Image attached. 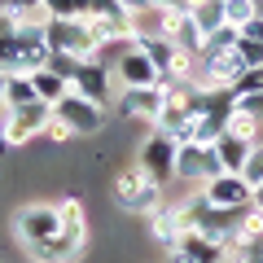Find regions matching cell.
I'll list each match as a JSON object with an SVG mask.
<instances>
[{"mask_svg": "<svg viewBox=\"0 0 263 263\" xmlns=\"http://www.w3.org/2000/svg\"><path fill=\"white\" fill-rule=\"evenodd\" d=\"M114 202L132 215H154L162 206V184L149 176L145 167H127L119 180H114Z\"/></svg>", "mask_w": 263, "mask_h": 263, "instance_id": "cell-1", "label": "cell"}, {"mask_svg": "<svg viewBox=\"0 0 263 263\" xmlns=\"http://www.w3.org/2000/svg\"><path fill=\"white\" fill-rule=\"evenodd\" d=\"M48 119H53V105L48 101H31L22 110H5V123H0V149H18L31 136H44Z\"/></svg>", "mask_w": 263, "mask_h": 263, "instance_id": "cell-2", "label": "cell"}, {"mask_svg": "<svg viewBox=\"0 0 263 263\" xmlns=\"http://www.w3.org/2000/svg\"><path fill=\"white\" fill-rule=\"evenodd\" d=\"M219 171H224V162H219L215 145H193L184 141L176 149V180H184V184H206V180H215Z\"/></svg>", "mask_w": 263, "mask_h": 263, "instance_id": "cell-3", "label": "cell"}, {"mask_svg": "<svg viewBox=\"0 0 263 263\" xmlns=\"http://www.w3.org/2000/svg\"><path fill=\"white\" fill-rule=\"evenodd\" d=\"M13 228H18V241L27 246H44L53 241L57 233H62V219H57V202L48 206V202H31V206L18 211V219H13Z\"/></svg>", "mask_w": 263, "mask_h": 263, "instance_id": "cell-4", "label": "cell"}, {"mask_svg": "<svg viewBox=\"0 0 263 263\" xmlns=\"http://www.w3.org/2000/svg\"><path fill=\"white\" fill-rule=\"evenodd\" d=\"M70 88H75L79 97H88L92 105H101V110L114 105V70L101 57H84L79 70H75V79H70Z\"/></svg>", "mask_w": 263, "mask_h": 263, "instance_id": "cell-5", "label": "cell"}, {"mask_svg": "<svg viewBox=\"0 0 263 263\" xmlns=\"http://www.w3.org/2000/svg\"><path fill=\"white\" fill-rule=\"evenodd\" d=\"M57 219H62V233H57V246H62L66 263L79 259L88 250V211L79 197H62L57 202Z\"/></svg>", "mask_w": 263, "mask_h": 263, "instance_id": "cell-6", "label": "cell"}, {"mask_svg": "<svg viewBox=\"0 0 263 263\" xmlns=\"http://www.w3.org/2000/svg\"><path fill=\"white\" fill-rule=\"evenodd\" d=\"M202 193H206V202H211V206H219V211H246L254 202V189L246 184L241 171H219L215 180L202 184Z\"/></svg>", "mask_w": 263, "mask_h": 263, "instance_id": "cell-7", "label": "cell"}, {"mask_svg": "<svg viewBox=\"0 0 263 263\" xmlns=\"http://www.w3.org/2000/svg\"><path fill=\"white\" fill-rule=\"evenodd\" d=\"M119 119H145L154 123L158 110L167 105V84H149V88H123V97H114Z\"/></svg>", "mask_w": 263, "mask_h": 263, "instance_id": "cell-8", "label": "cell"}, {"mask_svg": "<svg viewBox=\"0 0 263 263\" xmlns=\"http://www.w3.org/2000/svg\"><path fill=\"white\" fill-rule=\"evenodd\" d=\"M53 114L70 123V127H75V136H92V132L105 127V110H101V105H92L88 97H79V92L53 101Z\"/></svg>", "mask_w": 263, "mask_h": 263, "instance_id": "cell-9", "label": "cell"}, {"mask_svg": "<svg viewBox=\"0 0 263 263\" xmlns=\"http://www.w3.org/2000/svg\"><path fill=\"white\" fill-rule=\"evenodd\" d=\"M176 149H180V141L154 132L149 141L141 145V162H136V167H145L158 184H171V180H176Z\"/></svg>", "mask_w": 263, "mask_h": 263, "instance_id": "cell-10", "label": "cell"}, {"mask_svg": "<svg viewBox=\"0 0 263 263\" xmlns=\"http://www.w3.org/2000/svg\"><path fill=\"white\" fill-rule=\"evenodd\" d=\"M184 233H189V219H184V206H180V202H162V206L149 215V237L162 246V250H176Z\"/></svg>", "mask_w": 263, "mask_h": 263, "instance_id": "cell-11", "label": "cell"}, {"mask_svg": "<svg viewBox=\"0 0 263 263\" xmlns=\"http://www.w3.org/2000/svg\"><path fill=\"white\" fill-rule=\"evenodd\" d=\"M110 70H114V79H119L123 88H149V84H158V66H154L141 48H127Z\"/></svg>", "mask_w": 263, "mask_h": 263, "instance_id": "cell-12", "label": "cell"}, {"mask_svg": "<svg viewBox=\"0 0 263 263\" xmlns=\"http://www.w3.org/2000/svg\"><path fill=\"white\" fill-rule=\"evenodd\" d=\"M171 263H224V246L202 233H184L176 250H167Z\"/></svg>", "mask_w": 263, "mask_h": 263, "instance_id": "cell-13", "label": "cell"}, {"mask_svg": "<svg viewBox=\"0 0 263 263\" xmlns=\"http://www.w3.org/2000/svg\"><path fill=\"white\" fill-rule=\"evenodd\" d=\"M162 35H167L180 53H189V57L202 53V40H206L202 31H197L193 13H162Z\"/></svg>", "mask_w": 263, "mask_h": 263, "instance_id": "cell-14", "label": "cell"}, {"mask_svg": "<svg viewBox=\"0 0 263 263\" xmlns=\"http://www.w3.org/2000/svg\"><path fill=\"white\" fill-rule=\"evenodd\" d=\"M189 123H193V119H189V114L180 110V101L167 92V105H162L158 119H154V132H162V136H171V141L184 145V141H189Z\"/></svg>", "mask_w": 263, "mask_h": 263, "instance_id": "cell-15", "label": "cell"}, {"mask_svg": "<svg viewBox=\"0 0 263 263\" xmlns=\"http://www.w3.org/2000/svg\"><path fill=\"white\" fill-rule=\"evenodd\" d=\"M31 84H35L40 101H48V105L75 92V88H70V79H62V75H57V70H48V66H44V70H35V75H31Z\"/></svg>", "mask_w": 263, "mask_h": 263, "instance_id": "cell-16", "label": "cell"}, {"mask_svg": "<svg viewBox=\"0 0 263 263\" xmlns=\"http://www.w3.org/2000/svg\"><path fill=\"white\" fill-rule=\"evenodd\" d=\"M31 101H40L31 75H9V79H5V101H0L5 110H22V105H31Z\"/></svg>", "mask_w": 263, "mask_h": 263, "instance_id": "cell-17", "label": "cell"}, {"mask_svg": "<svg viewBox=\"0 0 263 263\" xmlns=\"http://www.w3.org/2000/svg\"><path fill=\"white\" fill-rule=\"evenodd\" d=\"M250 149H254V145L250 141H237V136H219V141H215V154H219V162H224V171H241L246 158H250Z\"/></svg>", "mask_w": 263, "mask_h": 263, "instance_id": "cell-18", "label": "cell"}, {"mask_svg": "<svg viewBox=\"0 0 263 263\" xmlns=\"http://www.w3.org/2000/svg\"><path fill=\"white\" fill-rule=\"evenodd\" d=\"M193 22H197V31H202V35H211V31H219V27H228L224 22V5H219V0H193Z\"/></svg>", "mask_w": 263, "mask_h": 263, "instance_id": "cell-19", "label": "cell"}, {"mask_svg": "<svg viewBox=\"0 0 263 263\" xmlns=\"http://www.w3.org/2000/svg\"><path fill=\"white\" fill-rule=\"evenodd\" d=\"M259 132H263V119H254V114H246V110H233L228 114V123H224V136H237V141H259Z\"/></svg>", "mask_w": 263, "mask_h": 263, "instance_id": "cell-20", "label": "cell"}, {"mask_svg": "<svg viewBox=\"0 0 263 263\" xmlns=\"http://www.w3.org/2000/svg\"><path fill=\"white\" fill-rule=\"evenodd\" d=\"M233 241H263V211H259V206H246V211H237Z\"/></svg>", "mask_w": 263, "mask_h": 263, "instance_id": "cell-21", "label": "cell"}, {"mask_svg": "<svg viewBox=\"0 0 263 263\" xmlns=\"http://www.w3.org/2000/svg\"><path fill=\"white\" fill-rule=\"evenodd\" d=\"M237 40H241V31H237V27H219V31H211V35L202 40V53H197V57L228 53V48H237Z\"/></svg>", "mask_w": 263, "mask_h": 263, "instance_id": "cell-22", "label": "cell"}, {"mask_svg": "<svg viewBox=\"0 0 263 263\" xmlns=\"http://www.w3.org/2000/svg\"><path fill=\"white\" fill-rule=\"evenodd\" d=\"M254 18V0H224V22L228 27H246Z\"/></svg>", "mask_w": 263, "mask_h": 263, "instance_id": "cell-23", "label": "cell"}, {"mask_svg": "<svg viewBox=\"0 0 263 263\" xmlns=\"http://www.w3.org/2000/svg\"><path fill=\"white\" fill-rule=\"evenodd\" d=\"M79 62H84V57H75V53H62V48H53V53H48V70H57L62 79H75Z\"/></svg>", "mask_w": 263, "mask_h": 263, "instance_id": "cell-24", "label": "cell"}, {"mask_svg": "<svg viewBox=\"0 0 263 263\" xmlns=\"http://www.w3.org/2000/svg\"><path fill=\"white\" fill-rule=\"evenodd\" d=\"M241 176H246V184H263V141H254V149H250V158H246V167H241Z\"/></svg>", "mask_w": 263, "mask_h": 263, "instance_id": "cell-25", "label": "cell"}, {"mask_svg": "<svg viewBox=\"0 0 263 263\" xmlns=\"http://www.w3.org/2000/svg\"><path fill=\"white\" fill-rule=\"evenodd\" d=\"M44 136H48V141H57V145H66V141H75V127L53 114V119H48V127H44Z\"/></svg>", "mask_w": 263, "mask_h": 263, "instance_id": "cell-26", "label": "cell"}, {"mask_svg": "<svg viewBox=\"0 0 263 263\" xmlns=\"http://www.w3.org/2000/svg\"><path fill=\"white\" fill-rule=\"evenodd\" d=\"M233 92H263V66H250L241 79H237Z\"/></svg>", "mask_w": 263, "mask_h": 263, "instance_id": "cell-27", "label": "cell"}, {"mask_svg": "<svg viewBox=\"0 0 263 263\" xmlns=\"http://www.w3.org/2000/svg\"><path fill=\"white\" fill-rule=\"evenodd\" d=\"M48 18H79V5L75 0H44Z\"/></svg>", "mask_w": 263, "mask_h": 263, "instance_id": "cell-28", "label": "cell"}, {"mask_svg": "<svg viewBox=\"0 0 263 263\" xmlns=\"http://www.w3.org/2000/svg\"><path fill=\"white\" fill-rule=\"evenodd\" d=\"M237 53L246 66H263V44H254V40H237Z\"/></svg>", "mask_w": 263, "mask_h": 263, "instance_id": "cell-29", "label": "cell"}, {"mask_svg": "<svg viewBox=\"0 0 263 263\" xmlns=\"http://www.w3.org/2000/svg\"><path fill=\"white\" fill-rule=\"evenodd\" d=\"M237 110L254 114V119H263V92H237Z\"/></svg>", "mask_w": 263, "mask_h": 263, "instance_id": "cell-30", "label": "cell"}, {"mask_svg": "<svg viewBox=\"0 0 263 263\" xmlns=\"http://www.w3.org/2000/svg\"><path fill=\"white\" fill-rule=\"evenodd\" d=\"M237 31H241V40H254V44H263V18H259V13H254L246 27H237Z\"/></svg>", "mask_w": 263, "mask_h": 263, "instance_id": "cell-31", "label": "cell"}, {"mask_svg": "<svg viewBox=\"0 0 263 263\" xmlns=\"http://www.w3.org/2000/svg\"><path fill=\"white\" fill-rule=\"evenodd\" d=\"M154 9H158V13H189V9H193V0H154Z\"/></svg>", "mask_w": 263, "mask_h": 263, "instance_id": "cell-32", "label": "cell"}, {"mask_svg": "<svg viewBox=\"0 0 263 263\" xmlns=\"http://www.w3.org/2000/svg\"><path fill=\"white\" fill-rule=\"evenodd\" d=\"M119 5H123V9L132 13V18H145V13L154 9V0H119Z\"/></svg>", "mask_w": 263, "mask_h": 263, "instance_id": "cell-33", "label": "cell"}, {"mask_svg": "<svg viewBox=\"0 0 263 263\" xmlns=\"http://www.w3.org/2000/svg\"><path fill=\"white\" fill-rule=\"evenodd\" d=\"M250 206H259V211H263V184H254V202H250Z\"/></svg>", "mask_w": 263, "mask_h": 263, "instance_id": "cell-34", "label": "cell"}, {"mask_svg": "<svg viewBox=\"0 0 263 263\" xmlns=\"http://www.w3.org/2000/svg\"><path fill=\"white\" fill-rule=\"evenodd\" d=\"M5 79H9V75H5V70H0V101H5Z\"/></svg>", "mask_w": 263, "mask_h": 263, "instance_id": "cell-35", "label": "cell"}, {"mask_svg": "<svg viewBox=\"0 0 263 263\" xmlns=\"http://www.w3.org/2000/svg\"><path fill=\"white\" fill-rule=\"evenodd\" d=\"M254 13H259V18H263V0H254Z\"/></svg>", "mask_w": 263, "mask_h": 263, "instance_id": "cell-36", "label": "cell"}, {"mask_svg": "<svg viewBox=\"0 0 263 263\" xmlns=\"http://www.w3.org/2000/svg\"><path fill=\"white\" fill-rule=\"evenodd\" d=\"M259 246H263V241H259Z\"/></svg>", "mask_w": 263, "mask_h": 263, "instance_id": "cell-37", "label": "cell"}]
</instances>
